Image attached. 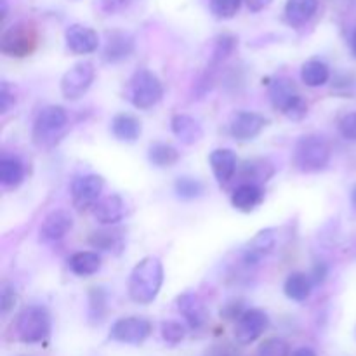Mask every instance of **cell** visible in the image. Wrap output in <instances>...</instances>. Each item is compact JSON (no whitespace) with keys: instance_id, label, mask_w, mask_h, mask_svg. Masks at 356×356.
<instances>
[{"instance_id":"1","label":"cell","mask_w":356,"mask_h":356,"mask_svg":"<svg viewBox=\"0 0 356 356\" xmlns=\"http://www.w3.org/2000/svg\"><path fill=\"white\" fill-rule=\"evenodd\" d=\"M163 284V266L156 257L139 261L129 277V296L138 305H149L156 299Z\"/></svg>"},{"instance_id":"14","label":"cell","mask_w":356,"mask_h":356,"mask_svg":"<svg viewBox=\"0 0 356 356\" xmlns=\"http://www.w3.org/2000/svg\"><path fill=\"white\" fill-rule=\"evenodd\" d=\"M65 40L66 47L73 54H90L99 47V37H97L96 31L89 26H83V24H72V26L66 28Z\"/></svg>"},{"instance_id":"22","label":"cell","mask_w":356,"mask_h":356,"mask_svg":"<svg viewBox=\"0 0 356 356\" xmlns=\"http://www.w3.org/2000/svg\"><path fill=\"white\" fill-rule=\"evenodd\" d=\"M263 190L259 184L243 183L233 191L232 205L240 212H252L263 202Z\"/></svg>"},{"instance_id":"16","label":"cell","mask_w":356,"mask_h":356,"mask_svg":"<svg viewBox=\"0 0 356 356\" xmlns=\"http://www.w3.org/2000/svg\"><path fill=\"white\" fill-rule=\"evenodd\" d=\"M127 214V205L120 195H110L97 202L92 207V216L97 222L104 226H113L120 222Z\"/></svg>"},{"instance_id":"41","label":"cell","mask_w":356,"mask_h":356,"mask_svg":"<svg viewBox=\"0 0 356 356\" xmlns=\"http://www.w3.org/2000/svg\"><path fill=\"white\" fill-rule=\"evenodd\" d=\"M129 0H101V9L104 13H117V10L127 7Z\"/></svg>"},{"instance_id":"11","label":"cell","mask_w":356,"mask_h":356,"mask_svg":"<svg viewBox=\"0 0 356 356\" xmlns=\"http://www.w3.org/2000/svg\"><path fill=\"white\" fill-rule=\"evenodd\" d=\"M104 188V179L97 174L76 177L72 183V200L79 211L94 207L101 200V191Z\"/></svg>"},{"instance_id":"15","label":"cell","mask_w":356,"mask_h":356,"mask_svg":"<svg viewBox=\"0 0 356 356\" xmlns=\"http://www.w3.org/2000/svg\"><path fill=\"white\" fill-rule=\"evenodd\" d=\"M73 228V218L68 211H52L40 226V242L52 243L65 238Z\"/></svg>"},{"instance_id":"23","label":"cell","mask_w":356,"mask_h":356,"mask_svg":"<svg viewBox=\"0 0 356 356\" xmlns=\"http://www.w3.org/2000/svg\"><path fill=\"white\" fill-rule=\"evenodd\" d=\"M318 9V0H287L285 3V19L291 26H302L308 23Z\"/></svg>"},{"instance_id":"40","label":"cell","mask_w":356,"mask_h":356,"mask_svg":"<svg viewBox=\"0 0 356 356\" xmlns=\"http://www.w3.org/2000/svg\"><path fill=\"white\" fill-rule=\"evenodd\" d=\"M327 275H329V268H327L323 263H318L315 268H313L309 278H312L313 285H320V284H323V282H325Z\"/></svg>"},{"instance_id":"5","label":"cell","mask_w":356,"mask_h":356,"mask_svg":"<svg viewBox=\"0 0 356 356\" xmlns=\"http://www.w3.org/2000/svg\"><path fill=\"white\" fill-rule=\"evenodd\" d=\"M125 96L138 110H152L163 97V86L153 72L138 70L129 80Z\"/></svg>"},{"instance_id":"13","label":"cell","mask_w":356,"mask_h":356,"mask_svg":"<svg viewBox=\"0 0 356 356\" xmlns=\"http://www.w3.org/2000/svg\"><path fill=\"white\" fill-rule=\"evenodd\" d=\"M176 306L177 312L183 315V318L190 325V329L198 330L207 323L209 312L200 296L193 294V292H184L176 299Z\"/></svg>"},{"instance_id":"7","label":"cell","mask_w":356,"mask_h":356,"mask_svg":"<svg viewBox=\"0 0 356 356\" xmlns=\"http://www.w3.org/2000/svg\"><path fill=\"white\" fill-rule=\"evenodd\" d=\"M37 45V31L26 23H16L7 28L0 38V49L10 58H24Z\"/></svg>"},{"instance_id":"46","label":"cell","mask_w":356,"mask_h":356,"mask_svg":"<svg viewBox=\"0 0 356 356\" xmlns=\"http://www.w3.org/2000/svg\"><path fill=\"white\" fill-rule=\"evenodd\" d=\"M351 47H353V52L356 54V31H355V35H353V40H351Z\"/></svg>"},{"instance_id":"3","label":"cell","mask_w":356,"mask_h":356,"mask_svg":"<svg viewBox=\"0 0 356 356\" xmlns=\"http://www.w3.org/2000/svg\"><path fill=\"white\" fill-rule=\"evenodd\" d=\"M68 124V113L65 108L58 104L45 106L33 122V143L40 148H51L66 134Z\"/></svg>"},{"instance_id":"43","label":"cell","mask_w":356,"mask_h":356,"mask_svg":"<svg viewBox=\"0 0 356 356\" xmlns=\"http://www.w3.org/2000/svg\"><path fill=\"white\" fill-rule=\"evenodd\" d=\"M292 356H316V353L313 350H309V348H299V350H296Z\"/></svg>"},{"instance_id":"42","label":"cell","mask_w":356,"mask_h":356,"mask_svg":"<svg viewBox=\"0 0 356 356\" xmlns=\"http://www.w3.org/2000/svg\"><path fill=\"white\" fill-rule=\"evenodd\" d=\"M271 2H273V0H245L247 7H249V10H252V13H259V10L266 9Z\"/></svg>"},{"instance_id":"34","label":"cell","mask_w":356,"mask_h":356,"mask_svg":"<svg viewBox=\"0 0 356 356\" xmlns=\"http://www.w3.org/2000/svg\"><path fill=\"white\" fill-rule=\"evenodd\" d=\"M266 162L264 160H252V162L245 163L243 169V177L249 179L252 184L261 183V181H268V177L273 172H266Z\"/></svg>"},{"instance_id":"30","label":"cell","mask_w":356,"mask_h":356,"mask_svg":"<svg viewBox=\"0 0 356 356\" xmlns=\"http://www.w3.org/2000/svg\"><path fill=\"white\" fill-rule=\"evenodd\" d=\"M87 301H89V309H87V315H89L90 323H101L106 316L108 312V292L104 287H92L87 296Z\"/></svg>"},{"instance_id":"37","label":"cell","mask_w":356,"mask_h":356,"mask_svg":"<svg viewBox=\"0 0 356 356\" xmlns=\"http://www.w3.org/2000/svg\"><path fill=\"white\" fill-rule=\"evenodd\" d=\"M339 132L348 141H356V111L344 115L339 122Z\"/></svg>"},{"instance_id":"8","label":"cell","mask_w":356,"mask_h":356,"mask_svg":"<svg viewBox=\"0 0 356 356\" xmlns=\"http://www.w3.org/2000/svg\"><path fill=\"white\" fill-rule=\"evenodd\" d=\"M96 76V70L94 65L89 61L76 63L73 68L63 75L61 79V94L68 101H76L90 89Z\"/></svg>"},{"instance_id":"39","label":"cell","mask_w":356,"mask_h":356,"mask_svg":"<svg viewBox=\"0 0 356 356\" xmlns=\"http://www.w3.org/2000/svg\"><path fill=\"white\" fill-rule=\"evenodd\" d=\"M14 104H16L14 89L7 82H2V86H0V113H7Z\"/></svg>"},{"instance_id":"32","label":"cell","mask_w":356,"mask_h":356,"mask_svg":"<svg viewBox=\"0 0 356 356\" xmlns=\"http://www.w3.org/2000/svg\"><path fill=\"white\" fill-rule=\"evenodd\" d=\"M236 38L232 37V35H221V37L216 40L214 52H212V65L218 66L235 51Z\"/></svg>"},{"instance_id":"24","label":"cell","mask_w":356,"mask_h":356,"mask_svg":"<svg viewBox=\"0 0 356 356\" xmlns=\"http://www.w3.org/2000/svg\"><path fill=\"white\" fill-rule=\"evenodd\" d=\"M90 247L103 252H120L124 249V235L117 228H104L89 236Z\"/></svg>"},{"instance_id":"10","label":"cell","mask_w":356,"mask_h":356,"mask_svg":"<svg viewBox=\"0 0 356 356\" xmlns=\"http://www.w3.org/2000/svg\"><path fill=\"white\" fill-rule=\"evenodd\" d=\"M270 318L263 309H245L235 325V339L240 344H250L266 332Z\"/></svg>"},{"instance_id":"18","label":"cell","mask_w":356,"mask_h":356,"mask_svg":"<svg viewBox=\"0 0 356 356\" xmlns=\"http://www.w3.org/2000/svg\"><path fill=\"white\" fill-rule=\"evenodd\" d=\"M134 51V38L125 31H111L108 33L103 58L108 63H120L127 59Z\"/></svg>"},{"instance_id":"4","label":"cell","mask_w":356,"mask_h":356,"mask_svg":"<svg viewBox=\"0 0 356 356\" xmlns=\"http://www.w3.org/2000/svg\"><path fill=\"white\" fill-rule=\"evenodd\" d=\"M52 329V320L49 315L47 308L38 305L26 306L23 312L17 315L14 332H16L17 341L24 344H37L42 343L49 337Z\"/></svg>"},{"instance_id":"25","label":"cell","mask_w":356,"mask_h":356,"mask_svg":"<svg viewBox=\"0 0 356 356\" xmlns=\"http://www.w3.org/2000/svg\"><path fill=\"white\" fill-rule=\"evenodd\" d=\"M68 268L72 273L76 277H90V275L97 273L101 268V256L92 250H82V252H75L68 259Z\"/></svg>"},{"instance_id":"2","label":"cell","mask_w":356,"mask_h":356,"mask_svg":"<svg viewBox=\"0 0 356 356\" xmlns=\"http://www.w3.org/2000/svg\"><path fill=\"white\" fill-rule=\"evenodd\" d=\"M330 162V145L323 136H302L294 145V165L301 172L312 174L323 170Z\"/></svg>"},{"instance_id":"12","label":"cell","mask_w":356,"mask_h":356,"mask_svg":"<svg viewBox=\"0 0 356 356\" xmlns=\"http://www.w3.org/2000/svg\"><path fill=\"white\" fill-rule=\"evenodd\" d=\"M266 127V118L256 111H238L229 122V134L236 141H250Z\"/></svg>"},{"instance_id":"36","label":"cell","mask_w":356,"mask_h":356,"mask_svg":"<svg viewBox=\"0 0 356 356\" xmlns=\"http://www.w3.org/2000/svg\"><path fill=\"white\" fill-rule=\"evenodd\" d=\"M160 332H162V339L165 341L167 344H172V346L174 344H179L181 341L184 339V336H186V329H184V325H181L179 322H172V320L163 322Z\"/></svg>"},{"instance_id":"20","label":"cell","mask_w":356,"mask_h":356,"mask_svg":"<svg viewBox=\"0 0 356 356\" xmlns=\"http://www.w3.org/2000/svg\"><path fill=\"white\" fill-rule=\"evenodd\" d=\"M170 127H172L174 136L183 145L191 146L204 138V129H202V125L193 117H190V115H174L172 120H170Z\"/></svg>"},{"instance_id":"6","label":"cell","mask_w":356,"mask_h":356,"mask_svg":"<svg viewBox=\"0 0 356 356\" xmlns=\"http://www.w3.org/2000/svg\"><path fill=\"white\" fill-rule=\"evenodd\" d=\"M268 96H270L271 106L275 110H280L289 120H302L308 113V103L301 97V94L298 92V87L292 82L291 79H280L273 80L268 90Z\"/></svg>"},{"instance_id":"29","label":"cell","mask_w":356,"mask_h":356,"mask_svg":"<svg viewBox=\"0 0 356 356\" xmlns=\"http://www.w3.org/2000/svg\"><path fill=\"white\" fill-rule=\"evenodd\" d=\"M148 160L152 165L159 167V169H165V167H172L174 163H177L179 152L172 145H167V143H153L148 149Z\"/></svg>"},{"instance_id":"26","label":"cell","mask_w":356,"mask_h":356,"mask_svg":"<svg viewBox=\"0 0 356 356\" xmlns=\"http://www.w3.org/2000/svg\"><path fill=\"white\" fill-rule=\"evenodd\" d=\"M26 170L24 163L17 156H2L0 159V183L7 188H16L23 183Z\"/></svg>"},{"instance_id":"17","label":"cell","mask_w":356,"mask_h":356,"mask_svg":"<svg viewBox=\"0 0 356 356\" xmlns=\"http://www.w3.org/2000/svg\"><path fill=\"white\" fill-rule=\"evenodd\" d=\"M275 242H277V236H275L273 229H263V232L257 233L243 250V264L245 266L259 264L261 259L275 249Z\"/></svg>"},{"instance_id":"45","label":"cell","mask_w":356,"mask_h":356,"mask_svg":"<svg viewBox=\"0 0 356 356\" xmlns=\"http://www.w3.org/2000/svg\"><path fill=\"white\" fill-rule=\"evenodd\" d=\"M7 14V2L6 0H2V17H6Z\"/></svg>"},{"instance_id":"38","label":"cell","mask_w":356,"mask_h":356,"mask_svg":"<svg viewBox=\"0 0 356 356\" xmlns=\"http://www.w3.org/2000/svg\"><path fill=\"white\" fill-rule=\"evenodd\" d=\"M16 301H17V296H16V291H14V287H10V285H3L2 291H0V312H2V315H7V313L14 308Z\"/></svg>"},{"instance_id":"21","label":"cell","mask_w":356,"mask_h":356,"mask_svg":"<svg viewBox=\"0 0 356 356\" xmlns=\"http://www.w3.org/2000/svg\"><path fill=\"white\" fill-rule=\"evenodd\" d=\"M143 132V125L139 118L131 113H118L111 120V134L124 143L138 141Z\"/></svg>"},{"instance_id":"33","label":"cell","mask_w":356,"mask_h":356,"mask_svg":"<svg viewBox=\"0 0 356 356\" xmlns=\"http://www.w3.org/2000/svg\"><path fill=\"white\" fill-rule=\"evenodd\" d=\"M291 350L289 344L280 337H270V339L263 341L261 346L257 348V356H289Z\"/></svg>"},{"instance_id":"31","label":"cell","mask_w":356,"mask_h":356,"mask_svg":"<svg viewBox=\"0 0 356 356\" xmlns=\"http://www.w3.org/2000/svg\"><path fill=\"white\" fill-rule=\"evenodd\" d=\"M174 191L181 200H193L204 193V184L195 177H179L174 184Z\"/></svg>"},{"instance_id":"28","label":"cell","mask_w":356,"mask_h":356,"mask_svg":"<svg viewBox=\"0 0 356 356\" xmlns=\"http://www.w3.org/2000/svg\"><path fill=\"white\" fill-rule=\"evenodd\" d=\"M330 79V70L320 59H309L301 68V80L308 87L325 86Z\"/></svg>"},{"instance_id":"27","label":"cell","mask_w":356,"mask_h":356,"mask_svg":"<svg viewBox=\"0 0 356 356\" xmlns=\"http://www.w3.org/2000/svg\"><path fill=\"white\" fill-rule=\"evenodd\" d=\"M313 282L306 273H291L284 284V292L289 299L296 302H302L312 296Z\"/></svg>"},{"instance_id":"9","label":"cell","mask_w":356,"mask_h":356,"mask_svg":"<svg viewBox=\"0 0 356 356\" xmlns=\"http://www.w3.org/2000/svg\"><path fill=\"white\" fill-rule=\"evenodd\" d=\"M152 334V323L143 316H125L111 325L110 339L122 344H141Z\"/></svg>"},{"instance_id":"44","label":"cell","mask_w":356,"mask_h":356,"mask_svg":"<svg viewBox=\"0 0 356 356\" xmlns=\"http://www.w3.org/2000/svg\"><path fill=\"white\" fill-rule=\"evenodd\" d=\"M351 204H353V207L356 209V186L353 188V191H351Z\"/></svg>"},{"instance_id":"35","label":"cell","mask_w":356,"mask_h":356,"mask_svg":"<svg viewBox=\"0 0 356 356\" xmlns=\"http://www.w3.org/2000/svg\"><path fill=\"white\" fill-rule=\"evenodd\" d=\"M242 0H211V10L214 16L221 17V19H229V17L236 16L240 9Z\"/></svg>"},{"instance_id":"19","label":"cell","mask_w":356,"mask_h":356,"mask_svg":"<svg viewBox=\"0 0 356 356\" xmlns=\"http://www.w3.org/2000/svg\"><path fill=\"white\" fill-rule=\"evenodd\" d=\"M209 162H211L212 172H214V177L219 184H226L235 176L236 163H238L235 152L229 148L214 149L209 156Z\"/></svg>"}]
</instances>
